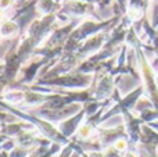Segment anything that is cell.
Here are the masks:
<instances>
[{
  "label": "cell",
  "instance_id": "6da1fadb",
  "mask_svg": "<svg viewBox=\"0 0 158 157\" xmlns=\"http://www.w3.org/2000/svg\"><path fill=\"white\" fill-rule=\"evenodd\" d=\"M2 31H3V35H11V33H14L17 31V25L14 22H6L3 25Z\"/></svg>",
  "mask_w": 158,
  "mask_h": 157
},
{
  "label": "cell",
  "instance_id": "7a4b0ae2",
  "mask_svg": "<svg viewBox=\"0 0 158 157\" xmlns=\"http://www.w3.org/2000/svg\"><path fill=\"white\" fill-rule=\"evenodd\" d=\"M115 149L117 150H125L126 149V142L123 139H119V141L115 142Z\"/></svg>",
  "mask_w": 158,
  "mask_h": 157
},
{
  "label": "cell",
  "instance_id": "3957f363",
  "mask_svg": "<svg viewBox=\"0 0 158 157\" xmlns=\"http://www.w3.org/2000/svg\"><path fill=\"white\" fill-rule=\"evenodd\" d=\"M90 134V127H82L81 131H79V135L82 136V138H86V136H89Z\"/></svg>",
  "mask_w": 158,
  "mask_h": 157
},
{
  "label": "cell",
  "instance_id": "277c9868",
  "mask_svg": "<svg viewBox=\"0 0 158 157\" xmlns=\"http://www.w3.org/2000/svg\"><path fill=\"white\" fill-rule=\"evenodd\" d=\"M125 157H136V155H133V153H128Z\"/></svg>",
  "mask_w": 158,
  "mask_h": 157
}]
</instances>
